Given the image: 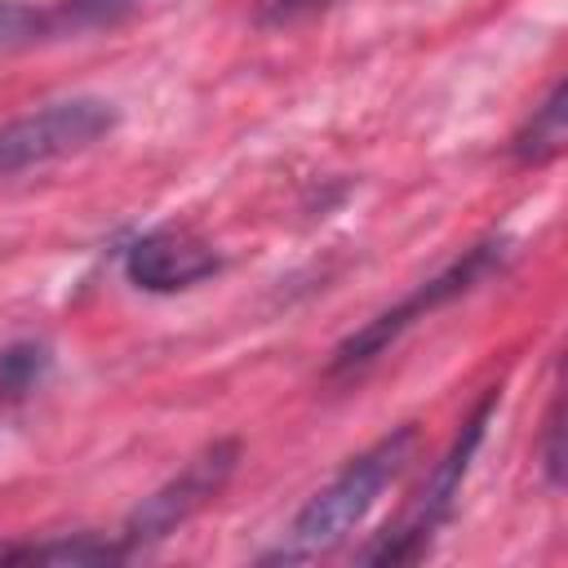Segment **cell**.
I'll use <instances>...</instances> for the list:
<instances>
[{"instance_id": "obj_9", "label": "cell", "mask_w": 568, "mask_h": 568, "mask_svg": "<svg viewBox=\"0 0 568 568\" xmlns=\"http://www.w3.org/2000/svg\"><path fill=\"white\" fill-rule=\"evenodd\" d=\"M129 559L120 537H93V532H67L49 541H22V546H0V564H120Z\"/></svg>"}, {"instance_id": "obj_4", "label": "cell", "mask_w": 568, "mask_h": 568, "mask_svg": "<svg viewBox=\"0 0 568 568\" xmlns=\"http://www.w3.org/2000/svg\"><path fill=\"white\" fill-rule=\"evenodd\" d=\"M115 129V106L106 98H58L9 124H0V178H18L44 169L53 160L80 155Z\"/></svg>"}, {"instance_id": "obj_5", "label": "cell", "mask_w": 568, "mask_h": 568, "mask_svg": "<svg viewBox=\"0 0 568 568\" xmlns=\"http://www.w3.org/2000/svg\"><path fill=\"white\" fill-rule=\"evenodd\" d=\"M235 462H240V444H235V439H213V444H204L173 479H164L151 497H142V501L129 510L124 528L115 532L120 546H124V555L133 559V555L160 546V541L173 537L191 515H200V510L226 488V479L235 475Z\"/></svg>"}, {"instance_id": "obj_10", "label": "cell", "mask_w": 568, "mask_h": 568, "mask_svg": "<svg viewBox=\"0 0 568 568\" xmlns=\"http://www.w3.org/2000/svg\"><path fill=\"white\" fill-rule=\"evenodd\" d=\"M53 368V351L36 337H22V342H9L0 351V399H22L31 395Z\"/></svg>"}, {"instance_id": "obj_8", "label": "cell", "mask_w": 568, "mask_h": 568, "mask_svg": "<svg viewBox=\"0 0 568 568\" xmlns=\"http://www.w3.org/2000/svg\"><path fill=\"white\" fill-rule=\"evenodd\" d=\"M564 138H568V84L555 80L550 93L528 111V120L510 138V155L519 164H550L564 151Z\"/></svg>"}, {"instance_id": "obj_13", "label": "cell", "mask_w": 568, "mask_h": 568, "mask_svg": "<svg viewBox=\"0 0 568 568\" xmlns=\"http://www.w3.org/2000/svg\"><path fill=\"white\" fill-rule=\"evenodd\" d=\"M333 0H257V27H297Z\"/></svg>"}, {"instance_id": "obj_3", "label": "cell", "mask_w": 568, "mask_h": 568, "mask_svg": "<svg viewBox=\"0 0 568 568\" xmlns=\"http://www.w3.org/2000/svg\"><path fill=\"white\" fill-rule=\"evenodd\" d=\"M493 408H497V390H488V395L475 404V413L462 422V430L453 435L448 453L435 462L430 479L422 484V493L413 497V506L404 510V519L390 524V528L359 555L364 564H413V559H422V555L430 550L435 532H439V528L453 519V510H457L462 479H466V470H470V462H475V453H479V444H484V435H488Z\"/></svg>"}, {"instance_id": "obj_7", "label": "cell", "mask_w": 568, "mask_h": 568, "mask_svg": "<svg viewBox=\"0 0 568 568\" xmlns=\"http://www.w3.org/2000/svg\"><path fill=\"white\" fill-rule=\"evenodd\" d=\"M142 0H58V4H36V44L53 40H80L120 27Z\"/></svg>"}, {"instance_id": "obj_1", "label": "cell", "mask_w": 568, "mask_h": 568, "mask_svg": "<svg viewBox=\"0 0 568 568\" xmlns=\"http://www.w3.org/2000/svg\"><path fill=\"white\" fill-rule=\"evenodd\" d=\"M417 453V426H395L382 439H373L364 453H355L288 524L284 541L266 555V564H306L328 550H337L377 506V497L408 470Z\"/></svg>"}, {"instance_id": "obj_6", "label": "cell", "mask_w": 568, "mask_h": 568, "mask_svg": "<svg viewBox=\"0 0 568 568\" xmlns=\"http://www.w3.org/2000/svg\"><path fill=\"white\" fill-rule=\"evenodd\" d=\"M222 271V253L191 226H151L124 244V275L142 293H182Z\"/></svg>"}, {"instance_id": "obj_2", "label": "cell", "mask_w": 568, "mask_h": 568, "mask_svg": "<svg viewBox=\"0 0 568 568\" xmlns=\"http://www.w3.org/2000/svg\"><path fill=\"white\" fill-rule=\"evenodd\" d=\"M510 253H515V244L506 240V235H488V240H479V244H470L462 257H453L439 275H430V280H422L408 297H399L395 306H386V311H377L368 324H359L355 333H346L342 342H337V351H333V359H328V373H359V368H368L377 355H386L417 320H426V315H435L439 306H448V302H457V297H466L470 288H479V284H488L493 275H501L506 271V262H510Z\"/></svg>"}, {"instance_id": "obj_12", "label": "cell", "mask_w": 568, "mask_h": 568, "mask_svg": "<svg viewBox=\"0 0 568 568\" xmlns=\"http://www.w3.org/2000/svg\"><path fill=\"white\" fill-rule=\"evenodd\" d=\"M36 49V4L31 0H0V53Z\"/></svg>"}, {"instance_id": "obj_11", "label": "cell", "mask_w": 568, "mask_h": 568, "mask_svg": "<svg viewBox=\"0 0 568 568\" xmlns=\"http://www.w3.org/2000/svg\"><path fill=\"white\" fill-rule=\"evenodd\" d=\"M537 457H541L546 484L559 488V484H564V399H559V395L550 399V413H546V422H541V448H537Z\"/></svg>"}]
</instances>
